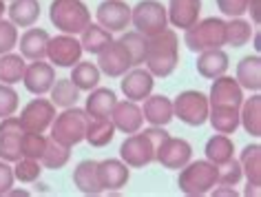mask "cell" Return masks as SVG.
<instances>
[{"label": "cell", "mask_w": 261, "mask_h": 197, "mask_svg": "<svg viewBox=\"0 0 261 197\" xmlns=\"http://www.w3.org/2000/svg\"><path fill=\"white\" fill-rule=\"evenodd\" d=\"M179 64V36L177 31L166 27L164 31L146 38L144 67L155 78H168Z\"/></svg>", "instance_id": "cell-1"}, {"label": "cell", "mask_w": 261, "mask_h": 197, "mask_svg": "<svg viewBox=\"0 0 261 197\" xmlns=\"http://www.w3.org/2000/svg\"><path fill=\"white\" fill-rule=\"evenodd\" d=\"M171 135L166 131V127H148L138 133H130L124 137V142L120 144V160L126 164L128 168H144L148 164L155 162V153L158 146L166 137Z\"/></svg>", "instance_id": "cell-2"}, {"label": "cell", "mask_w": 261, "mask_h": 197, "mask_svg": "<svg viewBox=\"0 0 261 197\" xmlns=\"http://www.w3.org/2000/svg\"><path fill=\"white\" fill-rule=\"evenodd\" d=\"M49 20L60 34L80 36L91 22V9L84 5V0H51Z\"/></svg>", "instance_id": "cell-3"}, {"label": "cell", "mask_w": 261, "mask_h": 197, "mask_svg": "<svg viewBox=\"0 0 261 197\" xmlns=\"http://www.w3.org/2000/svg\"><path fill=\"white\" fill-rule=\"evenodd\" d=\"M87 122H89L87 111L80 109L77 104L75 107H69V109H62V113H56L54 122H51L49 137L56 140L58 144H62V146L73 149L80 142H84Z\"/></svg>", "instance_id": "cell-4"}, {"label": "cell", "mask_w": 261, "mask_h": 197, "mask_svg": "<svg viewBox=\"0 0 261 197\" xmlns=\"http://www.w3.org/2000/svg\"><path fill=\"white\" fill-rule=\"evenodd\" d=\"M184 44L193 54L206 49H221L226 44V20L217 16L199 18L193 27L184 29Z\"/></svg>", "instance_id": "cell-5"}, {"label": "cell", "mask_w": 261, "mask_h": 197, "mask_svg": "<svg viewBox=\"0 0 261 197\" xmlns=\"http://www.w3.org/2000/svg\"><path fill=\"white\" fill-rule=\"evenodd\" d=\"M215 184H217V166L208 160H191L179 168L177 188L188 197L208 195Z\"/></svg>", "instance_id": "cell-6"}, {"label": "cell", "mask_w": 261, "mask_h": 197, "mask_svg": "<svg viewBox=\"0 0 261 197\" xmlns=\"http://www.w3.org/2000/svg\"><path fill=\"white\" fill-rule=\"evenodd\" d=\"M130 24L146 38L164 31L168 27L166 5H162L160 0H140L130 7Z\"/></svg>", "instance_id": "cell-7"}, {"label": "cell", "mask_w": 261, "mask_h": 197, "mask_svg": "<svg viewBox=\"0 0 261 197\" xmlns=\"http://www.w3.org/2000/svg\"><path fill=\"white\" fill-rule=\"evenodd\" d=\"M208 95L197 89H186L173 100V115L188 127H201L208 122Z\"/></svg>", "instance_id": "cell-8"}, {"label": "cell", "mask_w": 261, "mask_h": 197, "mask_svg": "<svg viewBox=\"0 0 261 197\" xmlns=\"http://www.w3.org/2000/svg\"><path fill=\"white\" fill-rule=\"evenodd\" d=\"M56 113H58L56 104L51 102L49 97L36 95L31 102L24 104V109L20 111L18 120H20L24 131H31V133H47Z\"/></svg>", "instance_id": "cell-9"}, {"label": "cell", "mask_w": 261, "mask_h": 197, "mask_svg": "<svg viewBox=\"0 0 261 197\" xmlns=\"http://www.w3.org/2000/svg\"><path fill=\"white\" fill-rule=\"evenodd\" d=\"M82 44L77 36L60 34L49 38L47 44V60L58 69H71L75 62L82 60Z\"/></svg>", "instance_id": "cell-10"}, {"label": "cell", "mask_w": 261, "mask_h": 197, "mask_svg": "<svg viewBox=\"0 0 261 197\" xmlns=\"http://www.w3.org/2000/svg\"><path fill=\"white\" fill-rule=\"evenodd\" d=\"M95 64L100 69V73L109 78H122L128 69L135 67L133 56H130V51L126 49V44L122 40H113L107 49L100 51Z\"/></svg>", "instance_id": "cell-11"}, {"label": "cell", "mask_w": 261, "mask_h": 197, "mask_svg": "<svg viewBox=\"0 0 261 197\" xmlns=\"http://www.w3.org/2000/svg\"><path fill=\"white\" fill-rule=\"evenodd\" d=\"M95 22L111 34H122L130 24V7L124 0H102L95 9Z\"/></svg>", "instance_id": "cell-12"}, {"label": "cell", "mask_w": 261, "mask_h": 197, "mask_svg": "<svg viewBox=\"0 0 261 197\" xmlns=\"http://www.w3.org/2000/svg\"><path fill=\"white\" fill-rule=\"evenodd\" d=\"M191 160H193V146L184 137L168 135L158 146V153H155V162H160L168 170H179Z\"/></svg>", "instance_id": "cell-13"}, {"label": "cell", "mask_w": 261, "mask_h": 197, "mask_svg": "<svg viewBox=\"0 0 261 197\" xmlns=\"http://www.w3.org/2000/svg\"><path fill=\"white\" fill-rule=\"evenodd\" d=\"M244 89L239 87V82L232 76H219L215 78L208 91V107H230L239 109L244 102Z\"/></svg>", "instance_id": "cell-14"}, {"label": "cell", "mask_w": 261, "mask_h": 197, "mask_svg": "<svg viewBox=\"0 0 261 197\" xmlns=\"http://www.w3.org/2000/svg\"><path fill=\"white\" fill-rule=\"evenodd\" d=\"M153 87H155V76L146 67H142V64L128 69L120 80V89L124 97L133 102H142L144 97H148L153 93Z\"/></svg>", "instance_id": "cell-15"}, {"label": "cell", "mask_w": 261, "mask_h": 197, "mask_svg": "<svg viewBox=\"0 0 261 197\" xmlns=\"http://www.w3.org/2000/svg\"><path fill=\"white\" fill-rule=\"evenodd\" d=\"M56 82V67L44 60H31L24 67L22 84L31 95H47Z\"/></svg>", "instance_id": "cell-16"}, {"label": "cell", "mask_w": 261, "mask_h": 197, "mask_svg": "<svg viewBox=\"0 0 261 197\" xmlns=\"http://www.w3.org/2000/svg\"><path fill=\"white\" fill-rule=\"evenodd\" d=\"M22 124L16 115L3 117L0 120V160L14 164L16 160H20V140H22Z\"/></svg>", "instance_id": "cell-17"}, {"label": "cell", "mask_w": 261, "mask_h": 197, "mask_svg": "<svg viewBox=\"0 0 261 197\" xmlns=\"http://www.w3.org/2000/svg\"><path fill=\"white\" fill-rule=\"evenodd\" d=\"M109 117H111V122H113L115 131H120L124 135L138 133V131L144 127L142 109H140V104L133 100H117Z\"/></svg>", "instance_id": "cell-18"}, {"label": "cell", "mask_w": 261, "mask_h": 197, "mask_svg": "<svg viewBox=\"0 0 261 197\" xmlns=\"http://www.w3.org/2000/svg\"><path fill=\"white\" fill-rule=\"evenodd\" d=\"M97 180L104 193H115L122 190L130 180V168L124 164L120 157H109V160L97 162Z\"/></svg>", "instance_id": "cell-19"}, {"label": "cell", "mask_w": 261, "mask_h": 197, "mask_svg": "<svg viewBox=\"0 0 261 197\" xmlns=\"http://www.w3.org/2000/svg\"><path fill=\"white\" fill-rule=\"evenodd\" d=\"M166 16H168V27L184 31L199 20L201 0H168Z\"/></svg>", "instance_id": "cell-20"}, {"label": "cell", "mask_w": 261, "mask_h": 197, "mask_svg": "<svg viewBox=\"0 0 261 197\" xmlns=\"http://www.w3.org/2000/svg\"><path fill=\"white\" fill-rule=\"evenodd\" d=\"M49 31L42 27H27L22 36H18V44L20 56L24 60H44L47 58V44H49Z\"/></svg>", "instance_id": "cell-21"}, {"label": "cell", "mask_w": 261, "mask_h": 197, "mask_svg": "<svg viewBox=\"0 0 261 197\" xmlns=\"http://www.w3.org/2000/svg\"><path fill=\"white\" fill-rule=\"evenodd\" d=\"M142 115L144 122H148L151 127H168L175 115H173V100L166 95H148L142 100Z\"/></svg>", "instance_id": "cell-22"}, {"label": "cell", "mask_w": 261, "mask_h": 197, "mask_svg": "<svg viewBox=\"0 0 261 197\" xmlns=\"http://www.w3.org/2000/svg\"><path fill=\"white\" fill-rule=\"evenodd\" d=\"M195 67H197V73L201 78H206V80H215V78L224 76L228 67H230V58L221 49H206V51H199L197 54V62H195Z\"/></svg>", "instance_id": "cell-23"}, {"label": "cell", "mask_w": 261, "mask_h": 197, "mask_svg": "<svg viewBox=\"0 0 261 197\" xmlns=\"http://www.w3.org/2000/svg\"><path fill=\"white\" fill-rule=\"evenodd\" d=\"M234 80L244 91H250V93L261 91V56L254 54L241 58L234 69Z\"/></svg>", "instance_id": "cell-24"}, {"label": "cell", "mask_w": 261, "mask_h": 197, "mask_svg": "<svg viewBox=\"0 0 261 197\" xmlns=\"http://www.w3.org/2000/svg\"><path fill=\"white\" fill-rule=\"evenodd\" d=\"M239 127L250 137L259 140L261 137V93H252L250 97H244L239 107Z\"/></svg>", "instance_id": "cell-25"}, {"label": "cell", "mask_w": 261, "mask_h": 197, "mask_svg": "<svg viewBox=\"0 0 261 197\" xmlns=\"http://www.w3.org/2000/svg\"><path fill=\"white\" fill-rule=\"evenodd\" d=\"M117 102V93L109 87H95L89 91L87 102H84V111L89 117H109Z\"/></svg>", "instance_id": "cell-26"}, {"label": "cell", "mask_w": 261, "mask_h": 197, "mask_svg": "<svg viewBox=\"0 0 261 197\" xmlns=\"http://www.w3.org/2000/svg\"><path fill=\"white\" fill-rule=\"evenodd\" d=\"M73 186L82 195H102L104 190L97 180V160H82L73 168Z\"/></svg>", "instance_id": "cell-27"}, {"label": "cell", "mask_w": 261, "mask_h": 197, "mask_svg": "<svg viewBox=\"0 0 261 197\" xmlns=\"http://www.w3.org/2000/svg\"><path fill=\"white\" fill-rule=\"evenodd\" d=\"M42 14V7L38 0H9L7 16L16 27H34Z\"/></svg>", "instance_id": "cell-28"}, {"label": "cell", "mask_w": 261, "mask_h": 197, "mask_svg": "<svg viewBox=\"0 0 261 197\" xmlns=\"http://www.w3.org/2000/svg\"><path fill=\"white\" fill-rule=\"evenodd\" d=\"M115 127L111 117H89L87 122V133H84V142H89L95 149H104L113 142L115 137Z\"/></svg>", "instance_id": "cell-29"}, {"label": "cell", "mask_w": 261, "mask_h": 197, "mask_svg": "<svg viewBox=\"0 0 261 197\" xmlns=\"http://www.w3.org/2000/svg\"><path fill=\"white\" fill-rule=\"evenodd\" d=\"M82 97V91L71 82V78H56L54 87L49 89V100L56 104V109L75 107Z\"/></svg>", "instance_id": "cell-30"}, {"label": "cell", "mask_w": 261, "mask_h": 197, "mask_svg": "<svg viewBox=\"0 0 261 197\" xmlns=\"http://www.w3.org/2000/svg\"><path fill=\"white\" fill-rule=\"evenodd\" d=\"M111 42H113V34L107 31L104 27H100L97 22H89L87 27L82 29V34H80L82 51H87V54H93V56H97L100 51H104Z\"/></svg>", "instance_id": "cell-31"}, {"label": "cell", "mask_w": 261, "mask_h": 197, "mask_svg": "<svg viewBox=\"0 0 261 197\" xmlns=\"http://www.w3.org/2000/svg\"><path fill=\"white\" fill-rule=\"evenodd\" d=\"M208 122L215 133L232 135L239 129V109L230 107H211L208 109Z\"/></svg>", "instance_id": "cell-32"}, {"label": "cell", "mask_w": 261, "mask_h": 197, "mask_svg": "<svg viewBox=\"0 0 261 197\" xmlns=\"http://www.w3.org/2000/svg\"><path fill=\"white\" fill-rule=\"evenodd\" d=\"M206 160L213 162L215 166H221L224 162H228L230 157H234V142L230 135L224 133H215L213 137H208L206 146H204Z\"/></svg>", "instance_id": "cell-33"}, {"label": "cell", "mask_w": 261, "mask_h": 197, "mask_svg": "<svg viewBox=\"0 0 261 197\" xmlns=\"http://www.w3.org/2000/svg\"><path fill=\"white\" fill-rule=\"evenodd\" d=\"M237 160L241 164V170H244L246 180L261 186V144L259 142L246 144Z\"/></svg>", "instance_id": "cell-34"}, {"label": "cell", "mask_w": 261, "mask_h": 197, "mask_svg": "<svg viewBox=\"0 0 261 197\" xmlns=\"http://www.w3.org/2000/svg\"><path fill=\"white\" fill-rule=\"evenodd\" d=\"M254 34V24L250 20L241 18H228L226 20V44L232 49H241L250 42Z\"/></svg>", "instance_id": "cell-35"}, {"label": "cell", "mask_w": 261, "mask_h": 197, "mask_svg": "<svg viewBox=\"0 0 261 197\" xmlns=\"http://www.w3.org/2000/svg\"><path fill=\"white\" fill-rule=\"evenodd\" d=\"M100 80H102V73L95 62L80 60L71 67V82L80 91H91V89L100 87Z\"/></svg>", "instance_id": "cell-36"}, {"label": "cell", "mask_w": 261, "mask_h": 197, "mask_svg": "<svg viewBox=\"0 0 261 197\" xmlns=\"http://www.w3.org/2000/svg\"><path fill=\"white\" fill-rule=\"evenodd\" d=\"M24 67H27V60L20 54H3L0 56V82L3 84H18L22 82L24 76Z\"/></svg>", "instance_id": "cell-37"}, {"label": "cell", "mask_w": 261, "mask_h": 197, "mask_svg": "<svg viewBox=\"0 0 261 197\" xmlns=\"http://www.w3.org/2000/svg\"><path fill=\"white\" fill-rule=\"evenodd\" d=\"M71 160V149L58 144L56 140L47 137V146H44V153L40 157V164L44 170H60L69 164Z\"/></svg>", "instance_id": "cell-38"}, {"label": "cell", "mask_w": 261, "mask_h": 197, "mask_svg": "<svg viewBox=\"0 0 261 197\" xmlns=\"http://www.w3.org/2000/svg\"><path fill=\"white\" fill-rule=\"evenodd\" d=\"M14 177L22 184H34L36 180H40L42 175V164L40 160H31V157H20V160L14 162Z\"/></svg>", "instance_id": "cell-39"}, {"label": "cell", "mask_w": 261, "mask_h": 197, "mask_svg": "<svg viewBox=\"0 0 261 197\" xmlns=\"http://www.w3.org/2000/svg\"><path fill=\"white\" fill-rule=\"evenodd\" d=\"M44 146H47V135L44 133H31V131H24L22 133V140H20L22 157L40 160L42 153H44Z\"/></svg>", "instance_id": "cell-40"}, {"label": "cell", "mask_w": 261, "mask_h": 197, "mask_svg": "<svg viewBox=\"0 0 261 197\" xmlns=\"http://www.w3.org/2000/svg\"><path fill=\"white\" fill-rule=\"evenodd\" d=\"M241 180H244V170H241V164H239L237 157H230L228 162L217 166V184H224V186H237Z\"/></svg>", "instance_id": "cell-41"}, {"label": "cell", "mask_w": 261, "mask_h": 197, "mask_svg": "<svg viewBox=\"0 0 261 197\" xmlns=\"http://www.w3.org/2000/svg\"><path fill=\"white\" fill-rule=\"evenodd\" d=\"M120 40L126 44V49L130 51V56H133V62L135 67H140V64H144V49H146V36H142L140 31H124Z\"/></svg>", "instance_id": "cell-42"}, {"label": "cell", "mask_w": 261, "mask_h": 197, "mask_svg": "<svg viewBox=\"0 0 261 197\" xmlns=\"http://www.w3.org/2000/svg\"><path fill=\"white\" fill-rule=\"evenodd\" d=\"M18 107H20V97L14 84H3L0 82V120L9 115H16Z\"/></svg>", "instance_id": "cell-43"}, {"label": "cell", "mask_w": 261, "mask_h": 197, "mask_svg": "<svg viewBox=\"0 0 261 197\" xmlns=\"http://www.w3.org/2000/svg\"><path fill=\"white\" fill-rule=\"evenodd\" d=\"M18 27L14 22L9 20H5V18H0V56L3 54H9V51H14L16 49V44H18Z\"/></svg>", "instance_id": "cell-44"}, {"label": "cell", "mask_w": 261, "mask_h": 197, "mask_svg": "<svg viewBox=\"0 0 261 197\" xmlns=\"http://www.w3.org/2000/svg\"><path fill=\"white\" fill-rule=\"evenodd\" d=\"M215 5L226 18H241L246 14L248 0H215Z\"/></svg>", "instance_id": "cell-45"}, {"label": "cell", "mask_w": 261, "mask_h": 197, "mask_svg": "<svg viewBox=\"0 0 261 197\" xmlns=\"http://www.w3.org/2000/svg\"><path fill=\"white\" fill-rule=\"evenodd\" d=\"M16 177H14V168H11L9 162L0 160V195H7L9 188L14 186Z\"/></svg>", "instance_id": "cell-46"}, {"label": "cell", "mask_w": 261, "mask_h": 197, "mask_svg": "<svg viewBox=\"0 0 261 197\" xmlns=\"http://www.w3.org/2000/svg\"><path fill=\"white\" fill-rule=\"evenodd\" d=\"M246 14H250V22L254 27H259L261 24V0H248Z\"/></svg>", "instance_id": "cell-47"}, {"label": "cell", "mask_w": 261, "mask_h": 197, "mask_svg": "<svg viewBox=\"0 0 261 197\" xmlns=\"http://www.w3.org/2000/svg\"><path fill=\"white\" fill-rule=\"evenodd\" d=\"M211 193L215 195V197H219V195H228V197H237L239 193L234 190V186H224V184H215L213 186V190Z\"/></svg>", "instance_id": "cell-48"}, {"label": "cell", "mask_w": 261, "mask_h": 197, "mask_svg": "<svg viewBox=\"0 0 261 197\" xmlns=\"http://www.w3.org/2000/svg\"><path fill=\"white\" fill-rule=\"evenodd\" d=\"M244 195L246 197H259V184H252V182H248V186L244 188Z\"/></svg>", "instance_id": "cell-49"}, {"label": "cell", "mask_w": 261, "mask_h": 197, "mask_svg": "<svg viewBox=\"0 0 261 197\" xmlns=\"http://www.w3.org/2000/svg\"><path fill=\"white\" fill-rule=\"evenodd\" d=\"M250 40H252V47H254V51H257V54H259V51H261V38H259V31H257V29H254V34H252Z\"/></svg>", "instance_id": "cell-50"}, {"label": "cell", "mask_w": 261, "mask_h": 197, "mask_svg": "<svg viewBox=\"0 0 261 197\" xmlns=\"http://www.w3.org/2000/svg\"><path fill=\"white\" fill-rule=\"evenodd\" d=\"M7 14V5H5V0H0V18Z\"/></svg>", "instance_id": "cell-51"}, {"label": "cell", "mask_w": 261, "mask_h": 197, "mask_svg": "<svg viewBox=\"0 0 261 197\" xmlns=\"http://www.w3.org/2000/svg\"><path fill=\"white\" fill-rule=\"evenodd\" d=\"M5 3H7V0H5Z\"/></svg>", "instance_id": "cell-52"}]
</instances>
